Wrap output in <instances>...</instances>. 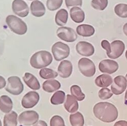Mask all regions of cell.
Here are the masks:
<instances>
[{
    "instance_id": "6da1fadb",
    "label": "cell",
    "mask_w": 127,
    "mask_h": 126,
    "mask_svg": "<svg viewBox=\"0 0 127 126\" xmlns=\"http://www.w3.org/2000/svg\"><path fill=\"white\" fill-rule=\"evenodd\" d=\"M93 112L98 119L104 123H111L117 119L119 112L113 104L109 102H99L93 108Z\"/></svg>"
},
{
    "instance_id": "7a4b0ae2",
    "label": "cell",
    "mask_w": 127,
    "mask_h": 126,
    "mask_svg": "<svg viewBox=\"0 0 127 126\" xmlns=\"http://www.w3.org/2000/svg\"><path fill=\"white\" fill-rule=\"evenodd\" d=\"M101 45L106 51L108 58L111 59H116L120 57L125 49L124 43L121 40L113 41L110 44L107 40H104L102 41Z\"/></svg>"
},
{
    "instance_id": "3957f363",
    "label": "cell",
    "mask_w": 127,
    "mask_h": 126,
    "mask_svg": "<svg viewBox=\"0 0 127 126\" xmlns=\"http://www.w3.org/2000/svg\"><path fill=\"white\" fill-rule=\"evenodd\" d=\"M53 61V58L49 52L41 50L36 52L30 59V65L33 68L40 69L50 65Z\"/></svg>"
},
{
    "instance_id": "277c9868",
    "label": "cell",
    "mask_w": 127,
    "mask_h": 126,
    "mask_svg": "<svg viewBox=\"0 0 127 126\" xmlns=\"http://www.w3.org/2000/svg\"><path fill=\"white\" fill-rule=\"evenodd\" d=\"M6 22L12 32L19 35H25L27 32V25L19 17L13 15H8L6 19Z\"/></svg>"
},
{
    "instance_id": "5b68a950",
    "label": "cell",
    "mask_w": 127,
    "mask_h": 126,
    "mask_svg": "<svg viewBox=\"0 0 127 126\" xmlns=\"http://www.w3.org/2000/svg\"><path fill=\"white\" fill-rule=\"evenodd\" d=\"M24 87L20 78L16 76L9 77L7 79V84L5 90L14 96L19 95L24 91Z\"/></svg>"
},
{
    "instance_id": "8992f818",
    "label": "cell",
    "mask_w": 127,
    "mask_h": 126,
    "mask_svg": "<svg viewBox=\"0 0 127 126\" xmlns=\"http://www.w3.org/2000/svg\"><path fill=\"white\" fill-rule=\"evenodd\" d=\"M51 51L54 59L57 61H61L68 58L70 52L69 46L62 42H58L53 45Z\"/></svg>"
},
{
    "instance_id": "52a82bcc",
    "label": "cell",
    "mask_w": 127,
    "mask_h": 126,
    "mask_svg": "<svg viewBox=\"0 0 127 126\" xmlns=\"http://www.w3.org/2000/svg\"><path fill=\"white\" fill-rule=\"evenodd\" d=\"M78 67L81 74L87 77L93 76L96 72L94 62L88 58L80 59L78 63Z\"/></svg>"
},
{
    "instance_id": "ba28073f",
    "label": "cell",
    "mask_w": 127,
    "mask_h": 126,
    "mask_svg": "<svg viewBox=\"0 0 127 126\" xmlns=\"http://www.w3.org/2000/svg\"><path fill=\"white\" fill-rule=\"evenodd\" d=\"M39 114L34 110H28L21 113L18 118V122L24 126H32L35 124L39 120Z\"/></svg>"
},
{
    "instance_id": "9c48e42d",
    "label": "cell",
    "mask_w": 127,
    "mask_h": 126,
    "mask_svg": "<svg viewBox=\"0 0 127 126\" xmlns=\"http://www.w3.org/2000/svg\"><path fill=\"white\" fill-rule=\"evenodd\" d=\"M57 35L62 40L67 42H73L76 40L77 35L72 28L62 27L57 30Z\"/></svg>"
},
{
    "instance_id": "30bf717a",
    "label": "cell",
    "mask_w": 127,
    "mask_h": 126,
    "mask_svg": "<svg viewBox=\"0 0 127 126\" xmlns=\"http://www.w3.org/2000/svg\"><path fill=\"white\" fill-rule=\"evenodd\" d=\"M40 100L39 94L35 91H30L23 97L22 100V106L26 109L32 108L35 106Z\"/></svg>"
},
{
    "instance_id": "8fae6325",
    "label": "cell",
    "mask_w": 127,
    "mask_h": 126,
    "mask_svg": "<svg viewBox=\"0 0 127 126\" xmlns=\"http://www.w3.org/2000/svg\"><path fill=\"white\" fill-rule=\"evenodd\" d=\"M127 87V80L124 76L119 75L115 77L111 86V90L113 94L115 95L123 93Z\"/></svg>"
},
{
    "instance_id": "7c38bea8",
    "label": "cell",
    "mask_w": 127,
    "mask_h": 126,
    "mask_svg": "<svg viewBox=\"0 0 127 126\" xmlns=\"http://www.w3.org/2000/svg\"><path fill=\"white\" fill-rule=\"evenodd\" d=\"M13 12L17 15L27 17L29 13V8L28 4L23 0H14L12 4Z\"/></svg>"
},
{
    "instance_id": "4fadbf2b",
    "label": "cell",
    "mask_w": 127,
    "mask_h": 126,
    "mask_svg": "<svg viewBox=\"0 0 127 126\" xmlns=\"http://www.w3.org/2000/svg\"><path fill=\"white\" fill-rule=\"evenodd\" d=\"M118 63L111 60L106 59L100 62L99 65V70L104 73L111 74L119 69Z\"/></svg>"
},
{
    "instance_id": "5bb4252c",
    "label": "cell",
    "mask_w": 127,
    "mask_h": 126,
    "mask_svg": "<svg viewBox=\"0 0 127 126\" xmlns=\"http://www.w3.org/2000/svg\"><path fill=\"white\" fill-rule=\"evenodd\" d=\"M77 53L84 57H91L95 53V48L93 45L86 41H80L76 45Z\"/></svg>"
},
{
    "instance_id": "9a60e30c",
    "label": "cell",
    "mask_w": 127,
    "mask_h": 126,
    "mask_svg": "<svg viewBox=\"0 0 127 126\" xmlns=\"http://www.w3.org/2000/svg\"><path fill=\"white\" fill-rule=\"evenodd\" d=\"M73 65L68 60L62 61L58 68V74L63 78H67L72 74Z\"/></svg>"
},
{
    "instance_id": "2e32d148",
    "label": "cell",
    "mask_w": 127,
    "mask_h": 126,
    "mask_svg": "<svg viewBox=\"0 0 127 126\" xmlns=\"http://www.w3.org/2000/svg\"><path fill=\"white\" fill-rule=\"evenodd\" d=\"M32 14L36 17L43 16L46 12V9L44 5L41 2L36 0L32 2L30 6Z\"/></svg>"
},
{
    "instance_id": "e0dca14e",
    "label": "cell",
    "mask_w": 127,
    "mask_h": 126,
    "mask_svg": "<svg viewBox=\"0 0 127 126\" xmlns=\"http://www.w3.org/2000/svg\"><path fill=\"white\" fill-rule=\"evenodd\" d=\"M23 79L26 85L34 91L39 90L40 89V84L38 79L32 74L27 72L25 73Z\"/></svg>"
},
{
    "instance_id": "ac0fdd59",
    "label": "cell",
    "mask_w": 127,
    "mask_h": 126,
    "mask_svg": "<svg viewBox=\"0 0 127 126\" xmlns=\"http://www.w3.org/2000/svg\"><path fill=\"white\" fill-rule=\"evenodd\" d=\"M64 106L67 111L71 113L76 112L79 108L77 100L70 94L67 95Z\"/></svg>"
},
{
    "instance_id": "d6986e66",
    "label": "cell",
    "mask_w": 127,
    "mask_h": 126,
    "mask_svg": "<svg viewBox=\"0 0 127 126\" xmlns=\"http://www.w3.org/2000/svg\"><path fill=\"white\" fill-rule=\"evenodd\" d=\"M71 18L76 23H82L85 19V13L83 10L78 7H74L70 10Z\"/></svg>"
},
{
    "instance_id": "ffe728a7",
    "label": "cell",
    "mask_w": 127,
    "mask_h": 126,
    "mask_svg": "<svg viewBox=\"0 0 127 126\" xmlns=\"http://www.w3.org/2000/svg\"><path fill=\"white\" fill-rule=\"evenodd\" d=\"M13 102L9 96L3 95L0 97V110L5 113H8L13 108Z\"/></svg>"
},
{
    "instance_id": "44dd1931",
    "label": "cell",
    "mask_w": 127,
    "mask_h": 126,
    "mask_svg": "<svg viewBox=\"0 0 127 126\" xmlns=\"http://www.w3.org/2000/svg\"><path fill=\"white\" fill-rule=\"evenodd\" d=\"M61 87L60 82L56 79H49L44 81L42 85L43 90L49 93L59 90Z\"/></svg>"
},
{
    "instance_id": "7402d4cb",
    "label": "cell",
    "mask_w": 127,
    "mask_h": 126,
    "mask_svg": "<svg viewBox=\"0 0 127 126\" xmlns=\"http://www.w3.org/2000/svg\"><path fill=\"white\" fill-rule=\"evenodd\" d=\"M76 32L79 36L83 37H89L95 34V30L91 25L82 24L77 27Z\"/></svg>"
},
{
    "instance_id": "603a6c76",
    "label": "cell",
    "mask_w": 127,
    "mask_h": 126,
    "mask_svg": "<svg viewBox=\"0 0 127 126\" xmlns=\"http://www.w3.org/2000/svg\"><path fill=\"white\" fill-rule=\"evenodd\" d=\"M96 86L101 88H107L110 86L113 82L111 76L103 74L98 76L95 80Z\"/></svg>"
},
{
    "instance_id": "cb8c5ba5",
    "label": "cell",
    "mask_w": 127,
    "mask_h": 126,
    "mask_svg": "<svg viewBox=\"0 0 127 126\" xmlns=\"http://www.w3.org/2000/svg\"><path fill=\"white\" fill-rule=\"evenodd\" d=\"M68 19V11L66 9H62L57 12L55 17V22L58 26L62 27L67 24Z\"/></svg>"
},
{
    "instance_id": "d4e9b609",
    "label": "cell",
    "mask_w": 127,
    "mask_h": 126,
    "mask_svg": "<svg viewBox=\"0 0 127 126\" xmlns=\"http://www.w3.org/2000/svg\"><path fill=\"white\" fill-rule=\"evenodd\" d=\"M17 114L14 111L6 113L4 117V126H17Z\"/></svg>"
},
{
    "instance_id": "484cf974",
    "label": "cell",
    "mask_w": 127,
    "mask_h": 126,
    "mask_svg": "<svg viewBox=\"0 0 127 126\" xmlns=\"http://www.w3.org/2000/svg\"><path fill=\"white\" fill-rule=\"evenodd\" d=\"M69 120L72 126H83L84 124L83 115L79 112L70 114Z\"/></svg>"
},
{
    "instance_id": "4316f807",
    "label": "cell",
    "mask_w": 127,
    "mask_h": 126,
    "mask_svg": "<svg viewBox=\"0 0 127 126\" xmlns=\"http://www.w3.org/2000/svg\"><path fill=\"white\" fill-rule=\"evenodd\" d=\"M66 94L64 92L58 91L52 96L50 99V102L54 105L62 104L65 101Z\"/></svg>"
},
{
    "instance_id": "83f0119b",
    "label": "cell",
    "mask_w": 127,
    "mask_h": 126,
    "mask_svg": "<svg viewBox=\"0 0 127 126\" xmlns=\"http://www.w3.org/2000/svg\"><path fill=\"white\" fill-rule=\"evenodd\" d=\"M40 76L44 79H55L58 76V73L49 68L41 69L39 72Z\"/></svg>"
},
{
    "instance_id": "f1b7e54d",
    "label": "cell",
    "mask_w": 127,
    "mask_h": 126,
    "mask_svg": "<svg viewBox=\"0 0 127 126\" xmlns=\"http://www.w3.org/2000/svg\"><path fill=\"white\" fill-rule=\"evenodd\" d=\"M70 92L72 96L74 97L77 101H82L85 99V94L82 93L80 87L77 85H73L71 86Z\"/></svg>"
},
{
    "instance_id": "f546056e",
    "label": "cell",
    "mask_w": 127,
    "mask_h": 126,
    "mask_svg": "<svg viewBox=\"0 0 127 126\" xmlns=\"http://www.w3.org/2000/svg\"><path fill=\"white\" fill-rule=\"evenodd\" d=\"M114 12L121 18H127V4H119L116 5L114 7Z\"/></svg>"
},
{
    "instance_id": "4dcf8cb0",
    "label": "cell",
    "mask_w": 127,
    "mask_h": 126,
    "mask_svg": "<svg viewBox=\"0 0 127 126\" xmlns=\"http://www.w3.org/2000/svg\"><path fill=\"white\" fill-rule=\"evenodd\" d=\"M108 0H92L91 5L95 9L103 11L108 6Z\"/></svg>"
},
{
    "instance_id": "1f68e13d",
    "label": "cell",
    "mask_w": 127,
    "mask_h": 126,
    "mask_svg": "<svg viewBox=\"0 0 127 126\" xmlns=\"http://www.w3.org/2000/svg\"><path fill=\"white\" fill-rule=\"evenodd\" d=\"M63 3V0H47L46 6L51 11H56L60 8Z\"/></svg>"
},
{
    "instance_id": "d6a6232c",
    "label": "cell",
    "mask_w": 127,
    "mask_h": 126,
    "mask_svg": "<svg viewBox=\"0 0 127 126\" xmlns=\"http://www.w3.org/2000/svg\"><path fill=\"white\" fill-rule=\"evenodd\" d=\"M99 97L101 100H107L110 99L113 96V93L108 88H102L98 93Z\"/></svg>"
},
{
    "instance_id": "836d02e7",
    "label": "cell",
    "mask_w": 127,
    "mask_h": 126,
    "mask_svg": "<svg viewBox=\"0 0 127 126\" xmlns=\"http://www.w3.org/2000/svg\"><path fill=\"white\" fill-rule=\"evenodd\" d=\"M50 126H66L63 119L59 115L52 117L50 121Z\"/></svg>"
},
{
    "instance_id": "e575fe53",
    "label": "cell",
    "mask_w": 127,
    "mask_h": 126,
    "mask_svg": "<svg viewBox=\"0 0 127 126\" xmlns=\"http://www.w3.org/2000/svg\"><path fill=\"white\" fill-rule=\"evenodd\" d=\"M65 4L67 8L75 6L81 7L82 5V0H65Z\"/></svg>"
},
{
    "instance_id": "d590c367",
    "label": "cell",
    "mask_w": 127,
    "mask_h": 126,
    "mask_svg": "<svg viewBox=\"0 0 127 126\" xmlns=\"http://www.w3.org/2000/svg\"><path fill=\"white\" fill-rule=\"evenodd\" d=\"M6 85L5 79L2 76L0 75V90L4 88Z\"/></svg>"
},
{
    "instance_id": "8d00e7d4",
    "label": "cell",
    "mask_w": 127,
    "mask_h": 126,
    "mask_svg": "<svg viewBox=\"0 0 127 126\" xmlns=\"http://www.w3.org/2000/svg\"><path fill=\"white\" fill-rule=\"evenodd\" d=\"M113 126H127V121L121 120L116 122Z\"/></svg>"
},
{
    "instance_id": "74e56055",
    "label": "cell",
    "mask_w": 127,
    "mask_h": 126,
    "mask_svg": "<svg viewBox=\"0 0 127 126\" xmlns=\"http://www.w3.org/2000/svg\"><path fill=\"white\" fill-rule=\"evenodd\" d=\"M33 126H48L47 123L45 121H42V120H39Z\"/></svg>"
},
{
    "instance_id": "f35d334b",
    "label": "cell",
    "mask_w": 127,
    "mask_h": 126,
    "mask_svg": "<svg viewBox=\"0 0 127 126\" xmlns=\"http://www.w3.org/2000/svg\"><path fill=\"white\" fill-rule=\"evenodd\" d=\"M123 31L124 34L127 36V23L124 25L123 27Z\"/></svg>"
},
{
    "instance_id": "ab89813d",
    "label": "cell",
    "mask_w": 127,
    "mask_h": 126,
    "mask_svg": "<svg viewBox=\"0 0 127 126\" xmlns=\"http://www.w3.org/2000/svg\"><path fill=\"white\" fill-rule=\"evenodd\" d=\"M4 49V45L2 44V43L0 42V56L2 55L3 53V51Z\"/></svg>"
},
{
    "instance_id": "60d3db41",
    "label": "cell",
    "mask_w": 127,
    "mask_h": 126,
    "mask_svg": "<svg viewBox=\"0 0 127 126\" xmlns=\"http://www.w3.org/2000/svg\"><path fill=\"white\" fill-rule=\"evenodd\" d=\"M125 104L127 106V90H126L125 95Z\"/></svg>"
},
{
    "instance_id": "b9f144b4",
    "label": "cell",
    "mask_w": 127,
    "mask_h": 126,
    "mask_svg": "<svg viewBox=\"0 0 127 126\" xmlns=\"http://www.w3.org/2000/svg\"><path fill=\"white\" fill-rule=\"evenodd\" d=\"M125 56H126V59L127 60V50L126 52V54H125Z\"/></svg>"
},
{
    "instance_id": "7bdbcfd3",
    "label": "cell",
    "mask_w": 127,
    "mask_h": 126,
    "mask_svg": "<svg viewBox=\"0 0 127 126\" xmlns=\"http://www.w3.org/2000/svg\"><path fill=\"white\" fill-rule=\"evenodd\" d=\"M0 126H2V124L1 120H0Z\"/></svg>"
},
{
    "instance_id": "ee69618b",
    "label": "cell",
    "mask_w": 127,
    "mask_h": 126,
    "mask_svg": "<svg viewBox=\"0 0 127 126\" xmlns=\"http://www.w3.org/2000/svg\"><path fill=\"white\" fill-rule=\"evenodd\" d=\"M126 79H127V74L126 75Z\"/></svg>"
},
{
    "instance_id": "f6af8a7d",
    "label": "cell",
    "mask_w": 127,
    "mask_h": 126,
    "mask_svg": "<svg viewBox=\"0 0 127 126\" xmlns=\"http://www.w3.org/2000/svg\"><path fill=\"white\" fill-rule=\"evenodd\" d=\"M28 1H33V0H28Z\"/></svg>"
}]
</instances>
